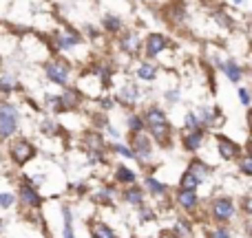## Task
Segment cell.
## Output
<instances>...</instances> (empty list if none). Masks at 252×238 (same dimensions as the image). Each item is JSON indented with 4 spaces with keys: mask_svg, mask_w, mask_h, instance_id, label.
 <instances>
[{
    "mask_svg": "<svg viewBox=\"0 0 252 238\" xmlns=\"http://www.w3.org/2000/svg\"><path fill=\"white\" fill-rule=\"evenodd\" d=\"M146 126L159 141H164V139L168 137V121H166L164 113H161L159 108H151L146 113Z\"/></svg>",
    "mask_w": 252,
    "mask_h": 238,
    "instance_id": "cell-1",
    "label": "cell"
},
{
    "mask_svg": "<svg viewBox=\"0 0 252 238\" xmlns=\"http://www.w3.org/2000/svg\"><path fill=\"white\" fill-rule=\"evenodd\" d=\"M18 126V113L13 110V106H2L0 108V139H7L16 132Z\"/></svg>",
    "mask_w": 252,
    "mask_h": 238,
    "instance_id": "cell-2",
    "label": "cell"
},
{
    "mask_svg": "<svg viewBox=\"0 0 252 238\" xmlns=\"http://www.w3.org/2000/svg\"><path fill=\"white\" fill-rule=\"evenodd\" d=\"M47 75L53 79V82L66 84V79H69V66H66V62H62V60H53L47 64Z\"/></svg>",
    "mask_w": 252,
    "mask_h": 238,
    "instance_id": "cell-3",
    "label": "cell"
},
{
    "mask_svg": "<svg viewBox=\"0 0 252 238\" xmlns=\"http://www.w3.org/2000/svg\"><path fill=\"white\" fill-rule=\"evenodd\" d=\"M213 212L215 218H219V221H230L235 216V205H232L230 199H217L213 205Z\"/></svg>",
    "mask_w": 252,
    "mask_h": 238,
    "instance_id": "cell-4",
    "label": "cell"
},
{
    "mask_svg": "<svg viewBox=\"0 0 252 238\" xmlns=\"http://www.w3.org/2000/svg\"><path fill=\"white\" fill-rule=\"evenodd\" d=\"M11 157L16 163H25V161H29L33 157V146L27 141H16L11 146Z\"/></svg>",
    "mask_w": 252,
    "mask_h": 238,
    "instance_id": "cell-5",
    "label": "cell"
},
{
    "mask_svg": "<svg viewBox=\"0 0 252 238\" xmlns=\"http://www.w3.org/2000/svg\"><path fill=\"white\" fill-rule=\"evenodd\" d=\"M133 146H135V152H133V155H137L139 159H146V157L151 155V141L146 139V134H142V132L135 134Z\"/></svg>",
    "mask_w": 252,
    "mask_h": 238,
    "instance_id": "cell-6",
    "label": "cell"
},
{
    "mask_svg": "<svg viewBox=\"0 0 252 238\" xmlns=\"http://www.w3.org/2000/svg\"><path fill=\"white\" fill-rule=\"evenodd\" d=\"M217 148H219V152H221L223 159H232V157L237 155V146L230 141V139H226V137H219L217 139Z\"/></svg>",
    "mask_w": 252,
    "mask_h": 238,
    "instance_id": "cell-7",
    "label": "cell"
},
{
    "mask_svg": "<svg viewBox=\"0 0 252 238\" xmlns=\"http://www.w3.org/2000/svg\"><path fill=\"white\" fill-rule=\"evenodd\" d=\"M20 199L25 201L27 205H40V196H38V192L33 190L31 185H20Z\"/></svg>",
    "mask_w": 252,
    "mask_h": 238,
    "instance_id": "cell-8",
    "label": "cell"
},
{
    "mask_svg": "<svg viewBox=\"0 0 252 238\" xmlns=\"http://www.w3.org/2000/svg\"><path fill=\"white\" fill-rule=\"evenodd\" d=\"M164 47H166V40L161 38V35H151V38L146 40V53L148 55H157Z\"/></svg>",
    "mask_w": 252,
    "mask_h": 238,
    "instance_id": "cell-9",
    "label": "cell"
},
{
    "mask_svg": "<svg viewBox=\"0 0 252 238\" xmlns=\"http://www.w3.org/2000/svg\"><path fill=\"white\" fill-rule=\"evenodd\" d=\"M179 203H182L184 208H195L197 205L195 190H179Z\"/></svg>",
    "mask_w": 252,
    "mask_h": 238,
    "instance_id": "cell-10",
    "label": "cell"
},
{
    "mask_svg": "<svg viewBox=\"0 0 252 238\" xmlns=\"http://www.w3.org/2000/svg\"><path fill=\"white\" fill-rule=\"evenodd\" d=\"M91 234H93V238H115L113 230L106 227V225H102V223H95V225L91 227Z\"/></svg>",
    "mask_w": 252,
    "mask_h": 238,
    "instance_id": "cell-11",
    "label": "cell"
},
{
    "mask_svg": "<svg viewBox=\"0 0 252 238\" xmlns=\"http://www.w3.org/2000/svg\"><path fill=\"white\" fill-rule=\"evenodd\" d=\"M197 183H199V179L195 177V174L188 170L186 174H184V179H182V183H179V190H195L197 187Z\"/></svg>",
    "mask_w": 252,
    "mask_h": 238,
    "instance_id": "cell-12",
    "label": "cell"
},
{
    "mask_svg": "<svg viewBox=\"0 0 252 238\" xmlns=\"http://www.w3.org/2000/svg\"><path fill=\"white\" fill-rule=\"evenodd\" d=\"M80 42V38L75 33H64L58 38V47L60 49H69V47H75V44Z\"/></svg>",
    "mask_w": 252,
    "mask_h": 238,
    "instance_id": "cell-13",
    "label": "cell"
},
{
    "mask_svg": "<svg viewBox=\"0 0 252 238\" xmlns=\"http://www.w3.org/2000/svg\"><path fill=\"white\" fill-rule=\"evenodd\" d=\"M223 71L228 73V78H230L232 82H239L241 79V69L235 64V62H223Z\"/></svg>",
    "mask_w": 252,
    "mask_h": 238,
    "instance_id": "cell-14",
    "label": "cell"
},
{
    "mask_svg": "<svg viewBox=\"0 0 252 238\" xmlns=\"http://www.w3.org/2000/svg\"><path fill=\"white\" fill-rule=\"evenodd\" d=\"M184 141H186V148H188V150H195V148H199V143H201V132H199V130H195V132L188 134Z\"/></svg>",
    "mask_w": 252,
    "mask_h": 238,
    "instance_id": "cell-15",
    "label": "cell"
},
{
    "mask_svg": "<svg viewBox=\"0 0 252 238\" xmlns=\"http://www.w3.org/2000/svg\"><path fill=\"white\" fill-rule=\"evenodd\" d=\"M137 97H139V93H137V88H135V86H126L124 91H122V102H128V104H133Z\"/></svg>",
    "mask_w": 252,
    "mask_h": 238,
    "instance_id": "cell-16",
    "label": "cell"
},
{
    "mask_svg": "<svg viewBox=\"0 0 252 238\" xmlns=\"http://www.w3.org/2000/svg\"><path fill=\"white\" fill-rule=\"evenodd\" d=\"M137 75L142 79H153V78H155V66H153V64H142V66H139V71H137Z\"/></svg>",
    "mask_w": 252,
    "mask_h": 238,
    "instance_id": "cell-17",
    "label": "cell"
},
{
    "mask_svg": "<svg viewBox=\"0 0 252 238\" xmlns=\"http://www.w3.org/2000/svg\"><path fill=\"white\" fill-rule=\"evenodd\" d=\"M144 194L142 190H137V187H130V190H126V201H130V203H142Z\"/></svg>",
    "mask_w": 252,
    "mask_h": 238,
    "instance_id": "cell-18",
    "label": "cell"
},
{
    "mask_svg": "<svg viewBox=\"0 0 252 238\" xmlns=\"http://www.w3.org/2000/svg\"><path fill=\"white\" fill-rule=\"evenodd\" d=\"M122 47H124V51L133 53L135 49H137V38H135L133 33H130V35H126V38H124V42H122Z\"/></svg>",
    "mask_w": 252,
    "mask_h": 238,
    "instance_id": "cell-19",
    "label": "cell"
},
{
    "mask_svg": "<svg viewBox=\"0 0 252 238\" xmlns=\"http://www.w3.org/2000/svg\"><path fill=\"white\" fill-rule=\"evenodd\" d=\"M146 185L151 187L153 194H164L166 192V185H161V183H157L155 179H146Z\"/></svg>",
    "mask_w": 252,
    "mask_h": 238,
    "instance_id": "cell-20",
    "label": "cell"
},
{
    "mask_svg": "<svg viewBox=\"0 0 252 238\" xmlns=\"http://www.w3.org/2000/svg\"><path fill=\"white\" fill-rule=\"evenodd\" d=\"M118 181H124V183H130V181H135V174L130 172L128 168H120L118 170Z\"/></svg>",
    "mask_w": 252,
    "mask_h": 238,
    "instance_id": "cell-21",
    "label": "cell"
},
{
    "mask_svg": "<svg viewBox=\"0 0 252 238\" xmlns=\"http://www.w3.org/2000/svg\"><path fill=\"white\" fill-rule=\"evenodd\" d=\"M64 238H73V230H71V210L64 208Z\"/></svg>",
    "mask_w": 252,
    "mask_h": 238,
    "instance_id": "cell-22",
    "label": "cell"
},
{
    "mask_svg": "<svg viewBox=\"0 0 252 238\" xmlns=\"http://www.w3.org/2000/svg\"><path fill=\"white\" fill-rule=\"evenodd\" d=\"M104 26H106V29H111V31H118L122 25H120V20H118V18H113V16H106V18H104Z\"/></svg>",
    "mask_w": 252,
    "mask_h": 238,
    "instance_id": "cell-23",
    "label": "cell"
},
{
    "mask_svg": "<svg viewBox=\"0 0 252 238\" xmlns=\"http://www.w3.org/2000/svg\"><path fill=\"white\" fill-rule=\"evenodd\" d=\"M128 126L135 130V132H139L144 124H142V119H139V117H135V115H130V117H128Z\"/></svg>",
    "mask_w": 252,
    "mask_h": 238,
    "instance_id": "cell-24",
    "label": "cell"
},
{
    "mask_svg": "<svg viewBox=\"0 0 252 238\" xmlns=\"http://www.w3.org/2000/svg\"><path fill=\"white\" fill-rule=\"evenodd\" d=\"M11 205H13L11 194H0V208H11Z\"/></svg>",
    "mask_w": 252,
    "mask_h": 238,
    "instance_id": "cell-25",
    "label": "cell"
},
{
    "mask_svg": "<svg viewBox=\"0 0 252 238\" xmlns=\"http://www.w3.org/2000/svg\"><path fill=\"white\" fill-rule=\"evenodd\" d=\"M87 141H89V148H95V150H97V148H102V141H100V137H97V134H89Z\"/></svg>",
    "mask_w": 252,
    "mask_h": 238,
    "instance_id": "cell-26",
    "label": "cell"
},
{
    "mask_svg": "<svg viewBox=\"0 0 252 238\" xmlns=\"http://www.w3.org/2000/svg\"><path fill=\"white\" fill-rule=\"evenodd\" d=\"M186 126H188L190 130H197V128H199V124H197L195 115H188V117H186Z\"/></svg>",
    "mask_w": 252,
    "mask_h": 238,
    "instance_id": "cell-27",
    "label": "cell"
},
{
    "mask_svg": "<svg viewBox=\"0 0 252 238\" xmlns=\"http://www.w3.org/2000/svg\"><path fill=\"white\" fill-rule=\"evenodd\" d=\"M177 232L182 236H188V234H190V227H188L186 223H177Z\"/></svg>",
    "mask_w": 252,
    "mask_h": 238,
    "instance_id": "cell-28",
    "label": "cell"
},
{
    "mask_svg": "<svg viewBox=\"0 0 252 238\" xmlns=\"http://www.w3.org/2000/svg\"><path fill=\"white\" fill-rule=\"evenodd\" d=\"M210 238H230V234H228L226 230H215L213 234H210Z\"/></svg>",
    "mask_w": 252,
    "mask_h": 238,
    "instance_id": "cell-29",
    "label": "cell"
},
{
    "mask_svg": "<svg viewBox=\"0 0 252 238\" xmlns=\"http://www.w3.org/2000/svg\"><path fill=\"white\" fill-rule=\"evenodd\" d=\"M13 86V82H11V78H4V79H0V88L2 91H9V88Z\"/></svg>",
    "mask_w": 252,
    "mask_h": 238,
    "instance_id": "cell-30",
    "label": "cell"
},
{
    "mask_svg": "<svg viewBox=\"0 0 252 238\" xmlns=\"http://www.w3.org/2000/svg\"><path fill=\"white\" fill-rule=\"evenodd\" d=\"M115 150H118L120 155H124V157H133V150H130V148H124V146H115Z\"/></svg>",
    "mask_w": 252,
    "mask_h": 238,
    "instance_id": "cell-31",
    "label": "cell"
},
{
    "mask_svg": "<svg viewBox=\"0 0 252 238\" xmlns=\"http://www.w3.org/2000/svg\"><path fill=\"white\" fill-rule=\"evenodd\" d=\"M241 170H244L246 174H250L252 172V165H250V159H244L241 161Z\"/></svg>",
    "mask_w": 252,
    "mask_h": 238,
    "instance_id": "cell-32",
    "label": "cell"
},
{
    "mask_svg": "<svg viewBox=\"0 0 252 238\" xmlns=\"http://www.w3.org/2000/svg\"><path fill=\"white\" fill-rule=\"evenodd\" d=\"M239 97H241V104L248 106L250 104V97H248V91H239Z\"/></svg>",
    "mask_w": 252,
    "mask_h": 238,
    "instance_id": "cell-33",
    "label": "cell"
},
{
    "mask_svg": "<svg viewBox=\"0 0 252 238\" xmlns=\"http://www.w3.org/2000/svg\"><path fill=\"white\" fill-rule=\"evenodd\" d=\"M142 218H144V221H148V218H153V212H151V210H142Z\"/></svg>",
    "mask_w": 252,
    "mask_h": 238,
    "instance_id": "cell-34",
    "label": "cell"
},
{
    "mask_svg": "<svg viewBox=\"0 0 252 238\" xmlns=\"http://www.w3.org/2000/svg\"><path fill=\"white\" fill-rule=\"evenodd\" d=\"M161 238H173V236H161Z\"/></svg>",
    "mask_w": 252,
    "mask_h": 238,
    "instance_id": "cell-35",
    "label": "cell"
}]
</instances>
